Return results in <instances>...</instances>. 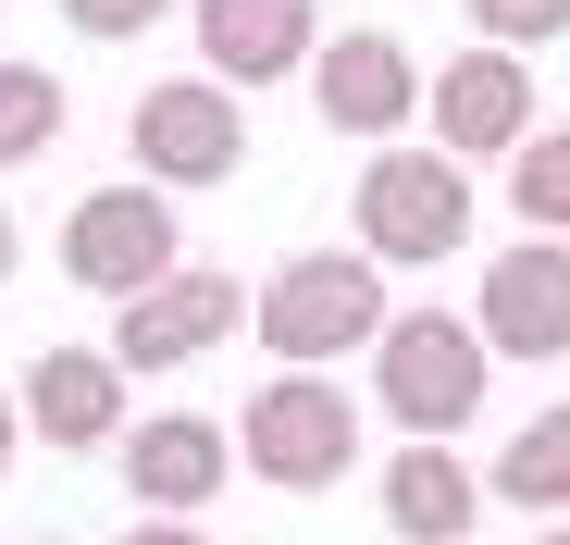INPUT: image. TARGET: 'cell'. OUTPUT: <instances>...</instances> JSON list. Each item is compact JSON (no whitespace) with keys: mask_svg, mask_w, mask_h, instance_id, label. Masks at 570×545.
<instances>
[{"mask_svg":"<svg viewBox=\"0 0 570 545\" xmlns=\"http://www.w3.org/2000/svg\"><path fill=\"white\" fill-rule=\"evenodd\" d=\"M13 446H26V422H13V385H0V472H13Z\"/></svg>","mask_w":570,"mask_h":545,"instance_id":"44dd1931","label":"cell"},{"mask_svg":"<svg viewBox=\"0 0 570 545\" xmlns=\"http://www.w3.org/2000/svg\"><path fill=\"white\" fill-rule=\"evenodd\" d=\"M13 422L38 446H125V373H112V347H38Z\"/></svg>","mask_w":570,"mask_h":545,"instance_id":"4fadbf2b","label":"cell"},{"mask_svg":"<svg viewBox=\"0 0 570 545\" xmlns=\"http://www.w3.org/2000/svg\"><path fill=\"white\" fill-rule=\"evenodd\" d=\"M13 260H26V236H13V211H0V286H13Z\"/></svg>","mask_w":570,"mask_h":545,"instance_id":"7402d4cb","label":"cell"},{"mask_svg":"<svg viewBox=\"0 0 570 545\" xmlns=\"http://www.w3.org/2000/svg\"><path fill=\"white\" fill-rule=\"evenodd\" d=\"M62 272H75V286L87 298H149L161 286V272H186V236H174V199L161 187H137V174H125V187H87L75 211H62Z\"/></svg>","mask_w":570,"mask_h":545,"instance_id":"5b68a950","label":"cell"},{"mask_svg":"<svg viewBox=\"0 0 570 545\" xmlns=\"http://www.w3.org/2000/svg\"><path fill=\"white\" fill-rule=\"evenodd\" d=\"M186 13H199V62H212V87L311 75V50H323V0H186Z\"/></svg>","mask_w":570,"mask_h":545,"instance_id":"7c38bea8","label":"cell"},{"mask_svg":"<svg viewBox=\"0 0 570 545\" xmlns=\"http://www.w3.org/2000/svg\"><path fill=\"white\" fill-rule=\"evenodd\" d=\"M484 496H509L521 521H570V409H533V422L509 434V459H497Z\"/></svg>","mask_w":570,"mask_h":545,"instance_id":"9a60e30c","label":"cell"},{"mask_svg":"<svg viewBox=\"0 0 570 545\" xmlns=\"http://www.w3.org/2000/svg\"><path fill=\"white\" fill-rule=\"evenodd\" d=\"M533 545H570V521H546V533H533Z\"/></svg>","mask_w":570,"mask_h":545,"instance_id":"603a6c76","label":"cell"},{"mask_svg":"<svg viewBox=\"0 0 570 545\" xmlns=\"http://www.w3.org/2000/svg\"><path fill=\"white\" fill-rule=\"evenodd\" d=\"M13 545H62V533H13Z\"/></svg>","mask_w":570,"mask_h":545,"instance_id":"cb8c5ba5","label":"cell"},{"mask_svg":"<svg viewBox=\"0 0 570 545\" xmlns=\"http://www.w3.org/2000/svg\"><path fill=\"white\" fill-rule=\"evenodd\" d=\"M112 545H212V533H199V521H125Z\"/></svg>","mask_w":570,"mask_h":545,"instance_id":"ffe728a7","label":"cell"},{"mask_svg":"<svg viewBox=\"0 0 570 545\" xmlns=\"http://www.w3.org/2000/svg\"><path fill=\"white\" fill-rule=\"evenodd\" d=\"M236 310H248L236 272H212V260L161 272L149 298H125V310H112V373H125V385H137V373H186V359H212V347L236 335Z\"/></svg>","mask_w":570,"mask_h":545,"instance_id":"ba28073f","label":"cell"},{"mask_svg":"<svg viewBox=\"0 0 570 545\" xmlns=\"http://www.w3.org/2000/svg\"><path fill=\"white\" fill-rule=\"evenodd\" d=\"M471 248V174L446 161V149H372V174H360V260L372 272H434V260H459Z\"/></svg>","mask_w":570,"mask_h":545,"instance_id":"3957f363","label":"cell"},{"mask_svg":"<svg viewBox=\"0 0 570 545\" xmlns=\"http://www.w3.org/2000/svg\"><path fill=\"white\" fill-rule=\"evenodd\" d=\"M161 13H174V0H62V26H75V38H149Z\"/></svg>","mask_w":570,"mask_h":545,"instance_id":"d6986e66","label":"cell"},{"mask_svg":"<svg viewBox=\"0 0 570 545\" xmlns=\"http://www.w3.org/2000/svg\"><path fill=\"white\" fill-rule=\"evenodd\" d=\"M422 112H434V149H446L459 174H471V161H509V149L533 137V62H509V50L471 38L459 62H434Z\"/></svg>","mask_w":570,"mask_h":545,"instance_id":"9c48e42d","label":"cell"},{"mask_svg":"<svg viewBox=\"0 0 570 545\" xmlns=\"http://www.w3.org/2000/svg\"><path fill=\"white\" fill-rule=\"evenodd\" d=\"M50 137H62V75L0 62V174H13V161H38Z\"/></svg>","mask_w":570,"mask_h":545,"instance_id":"e0dca14e","label":"cell"},{"mask_svg":"<svg viewBox=\"0 0 570 545\" xmlns=\"http://www.w3.org/2000/svg\"><path fill=\"white\" fill-rule=\"evenodd\" d=\"M125 149H137L149 187H224V174L248 161V100L212 87V75H161V87H137Z\"/></svg>","mask_w":570,"mask_h":545,"instance_id":"8992f818","label":"cell"},{"mask_svg":"<svg viewBox=\"0 0 570 545\" xmlns=\"http://www.w3.org/2000/svg\"><path fill=\"white\" fill-rule=\"evenodd\" d=\"M385 521L410 545H459L471 521H484V484H471L446 446H397V459H385Z\"/></svg>","mask_w":570,"mask_h":545,"instance_id":"5bb4252c","label":"cell"},{"mask_svg":"<svg viewBox=\"0 0 570 545\" xmlns=\"http://www.w3.org/2000/svg\"><path fill=\"white\" fill-rule=\"evenodd\" d=\"M509 211L521 236H570V125H533L509 149Z\"/></svg>","mask_w":570,"mask_h":545,"instance_id":"2e32d148","label":"cell"},{"mask_svg":"<svg viewBox=\"0 0 570 545\" xmlns=\"http://www.w3.org/2000/svg\"><path fill=\"white\" fill-rule=\"evenodd\" d=\"M397 323L385 298V272H372L360 248H298V260H273L261 286H248V335L285 359V373H323V359H372V335Z\"/></svg>","mask_w":570,"mask_h":545,"instance_id":"6da1fadb","label":"cell"},{"mask_svg":"<svg viewBox=\"0 0 570 545\" xmlns=\"http://www.w3.org/2000/svg\"><path fill=\"white\" fill-rule=\"evenodd\" d=\"M236 459L273 484V496H335L360 472V397H335L323 373H273L248 409H236Z\"/></svg>","mask_w":570,"mask_h":545,"instance_id":"277c9868","label":"cell"},{"mask_svg":"<svg viewBox=\"0 0 570 545\" xmlns=\"http://www.w3.org/2000/svg\"><path fill=\"white\" fill-rule=\"evenodd\" d=\"M484 373H497L484 335H471L459 310H434V298L372 335V397H385V422H397L410 446H446L471 409H484Z\"/></svg>","mask_w":570,"mask_h":545,"instance_id":"7a4b0ae2","label":"cell"},{"mask_svg":"<svg viewBox=\"0 0 570 545\" xmlns=\"http://www.w3.org/2000/svg\"><path fill=\"white\" fill-rule=\"evenodd\" d=\"M311 112L323 137H372V149H397V125L422 112V62L397 26H335L311 50Z\"/></svg>","mask_w":570,"mask_h":545,"instance_id":"52a82bcc","label":"cell"},{"mask_svg":"<svg viewBox=\"0 0 570 545\" xmlns=\"http://www.w3.org/2000/svg\"><path fill=\"white\" fill-rule=\"evenodd\" d=\"M484 359H570V236H521L484 260Z\"/></svg>","mask_w":570,"mask_h":545,"instance_id":"30bf717a","label":"cell"},{"mask_svg":"<svg viewBox=\"0 0 570 545\" xmlns=\"http://www.w3.org/2000/svg\"><path fill=\"white\" fill-rule=\"evenodd\" d=\"M224 472H236V434H224L212 409H149V422L125 434V496H137L149 521H199V508L224 496Z\"/></svg>","mask_w":570,"mask_h":545,"instance_id":"8fae6325","label":"cell"},{"mask_svg":"<svg viewBox=\"0 0 570 545\" xmlns=\"http://www.w3.org/2000/svg\"><path fill=\"white\" fill-rule=\"evenodd\" d=\"M471 26H484V50H546V38H570V0H459Z\"/></svg>","mask_w":570,"mask_h":545,"instance_id":"ac0fdd59","label":"cell"}]
</instances>
